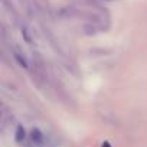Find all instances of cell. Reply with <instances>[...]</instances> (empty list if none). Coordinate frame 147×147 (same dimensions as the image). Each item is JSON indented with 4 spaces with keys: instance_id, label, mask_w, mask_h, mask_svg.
<instances>
[{
    "instance_id": "1",
    "label": "cell",
    "mask_w": 147,
    "mask_h": 147,
    "mask_svg": "<svg viewBox=\"0 0 147 147\" xmlns=\"http://www.w3.org/2000/svg\"><path fill=\"white\" fill-rule=\"evenodd\" d=\"M30 141L35 144V146H42L43 144V134L39 128H32L30 131Z\"/></svg>"
},
{
    "instance_id": "2",
    "label": "cell",
    "mask_w": 147,
    "mask_h": 147,
    "mask_svg": "<svg viewBox=\"0 0 147 147\" xmlns=\"http://www.w3.org/2000/svg\"><path fill=\"white\" fill-rule=\"evenodd\" d=\"M25 138H26V130H25L23 125L19 124L18 128H16V133H15V140H16L18 143H22Z\"/></svg>"
},
{
    "instance_id": "3",
    "label": "cell",
    "mask_w": 147,
    "mask_h": 147,
    "mask_svg": "<svg viewBox=\"0 0 147 147\" xmlns=\"http://www.w3.org/2000/svg\"><path fill=\"white\" fill-rule=\"evenodd\" d=\"M13 58L16 59V62H18L20 66H23V68H28V61H26V58L23 56V53H20V52L15 51V52H13Z\"/></svg>"
},
{
    "instance_id": "4",
    "label": "cell",
    "mask_w": 147,
    "mask_h": 147,
    "mask_svg": "<svg viewBox=\"0 0 147 147\" xmlns=\"http://www.w3.org/2000/svg\"><path fill=\"white\" fill-rule=\"evenodd\" d=\"M22 36L26 39V42H28V43H30V42H32V39H30V36H29V33H28L26 28H22Z\"/></svg>"
},
{
    "instance_id": "5",
    "label": "cell",
    "mask_w": 147,
    "mask_h": 147,
    "mask_svg": "<svg viewBox=\"0 0 147 147\" xmlns=\"http://www.w3.org/2000/svg\"><path fill=\"white\" fill-rule=\"evenodd\" d=\"M84 2L88 3V5H95V6H97L100 2H108V0H84Z\"/></svg>"
},
{
    "instance_id": "6",
    "label": "cell",
    "mask_w": 147,
    "mask_h": 147,
    "mask_svg": "<svg viewBox=\"0 0 147 147\" xmlns=\"http://www.w3.org/2000/svg\"><path fill=\"white\" fill-rule=\"evenodd\" d=\"M102 147H111V144H110L108 141H104V143H102Z\"/></svg>"
}]
</instances>
